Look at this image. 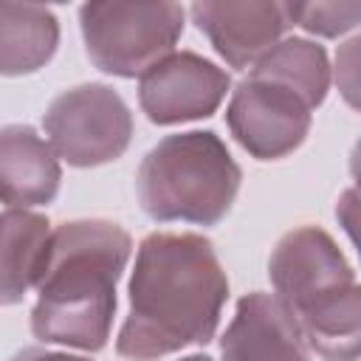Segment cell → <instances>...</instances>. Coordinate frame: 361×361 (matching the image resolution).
<instances>
[{"label": "cell", "instance_id": "obj_1", "mask_svg": "<svg viewBox=\"0 0 361 361\" xmlns=\"http://www.w3.org/2000/svg\"><path fill=\"white\" fill-rule=\"evenodd\" d=\"M226 299L228 276L209 237L152 231L135 251L116 353L127 361H161L203 347L220 327Z\"/></svg>", "mask_w": 361, "mask_h": 361}, {"label": "cell", "instance_id": "obj_2", "mask_svg": "<svg viewBox=\"0 0 361 361\" xmlns=\"http://www.w3.org/2000/svg\"><path fill=\"white\" fill-rule=\"evenodd\" d=\"M130 254V231L104 217L65 220L51 228L34 282V338L82 353L104 350L116 316V285Z\"/></svg>", "mask_w": 361, "mask_h": 361}, {"label": "cell", "instance_id": "obj_3", "mask_svg": "<svg viewBox=\"0 0 361 361\" xmlns=\"http://www.w3.org/2000/svg\"><path fill=\"white\" fill-rule=\"evenodd\" d=\"M274 296L324 361H355L361 344V288L338 243L319 226L285 231L268 259Z\"/></svg>", "mask_w": 361, "mask_h": 361}, {"label": "cell", "instance_id": "obj_4", "mask_svg": "<svg viewBox=\"0 0 361 361\" xmlns=\"http://www.w3.org/2000/svg\"><path fill=\"white\" fill-rule=\"evenodd\" d=\"M243 169L214 130L164 135L138 164L135 195L152 223L217 226L234 206Z\"/></svg>", "mask_w": 361, "mask_h": 361}, {"label": "cell", "instance_id": "obj_5", "mask_svg": "<svg viewBox=\"0 0 361 361\" xmlns=\"http://www.w3.org/2000/svg\"><path fill=\"white\" fill-rule=\"evenodd\" d=\"M186 8L180 3H85L79 28L85 54L102 73L141 79L169 56L183 34Z\"/></svg>", "mask_w": 361, "mask_h": 361}, {"label": "cell", "instance_id": "obj_6", "mask_svg": "<svg viewBox=\"0 0 361 361\" xmlns=\"http://www.w3.org/2000/svg\"><path fill=\"white\" fill-rule=\"evenodd\" d=\"M45 141L54 155L76 169L118 161L133 141V110L104 82L62 90L42 113Z\"/></svg>", "mask_w": 361, "mask_h": 361}, {"label": "cell", "instance_id": "obj_7", "mask_svg": "<svg viewBox=\"0 0 361 361\" xmlns=\"http://www.w3.org/2000/svg\"><path fill=\"white\" fill-rule=\"evenodd\" d=\"M231 138L257 161H279L299 149L310 133L313 110L290 87L248 73L228 96Z\"/></svg>", "mask_w": 361, "mask_h": 361}, {"label": "cell", "instance_id": "obj_8", "mask_svg": "<svg viewBox=\"0 0 361 361\" xmlns=\"http://www.w3.org/2000/svg\"><path fill=\"white\" fill-rule=\"evenodd\" d=\"M228 93V71L195 51H172L138 79L141 113L158 127L209 118Z\"/></svg>", "mask_w": 361, "mask_h": 361}, {"label": "cell", "instance_id": "obj_9", "mask_svg": "<svg viewBox=\"0 0 361 361\" xmlns=\"http://www.w3.org/2000/svg\"><path fill=\"white\" fill-rule=\"evenodd\" d=\"M195 28L234 71L254 68L293 28L279 0H200L189 6Z\"/></svg>", "mask_w": 361, "mask_h": 361}, {"label": "cell", "instance_id": "obj_10", "mask_svg": "<svg viewBox=\"0 0 361 361\" xmlns=\"http://www.w3.org/2000/svg\"><path fill=\"white\" fill-rule=\"evenodd\" d=\"M220 361H313L299 327L274 293L251 290L237 299L220 336Z\"/></svg>", "mask_w": 361, "mask_h": 361}, {"label": "cell", "instance_id": "obj_11", "mask_svg": "<svg viewBox=\"0 0 361 361\" xmlns=\"http://www.w3.org/2000/svg\"><path fill=\"white\" fill-rule=\"evenodd\" d=\"M62 166L51 144L31 124L0 127V203L37 209L56 200Z\"/></svg>", "mask_w": 361, "mask_h": 361}, {"label": "cell", "instance_id": "obj_12", "mask_svg": "<svg viewBox=\"0 0 361 361\" xmlns=\"http://www.w3.org/2000/svg\"><path fill=\"white\" fill-rule=\"evenodd\" d=\"M51 220L34 209L0 212V307L20 305L34 288Z\"/></svg>", "mask_w": 361, "mask_h": 361}, {"label": "cell", "instance_id": "obj_13", "mask_svg": "<svg viewBox=\"0 0 361 361\" xmlns=\"http://www.w3.org/2000/svg\"><path fill=\"white\" fill-rule=\"evenodd\" d=\"M59 48V20L45 6L0 3V76L42 71Z\"/></svg>", "mask_w": 361, "mask_h": 361}, {"label": "cell", "instance_id": "obj_14", "mask_svg": "<svg viewBox=\"0 0 361 361\" xmlns=\"http://www.w3.org/2000/svg\"><path fill=\"white\" fill-rule=\"evenodd\" d=\"M248 73H257V76H265V79H274L290 87L307 102L313 113L316 107L324 104L330 82H333V68H330L324 45L307 37H285L254 68H248Z\"/></svg>", "mask_w": 361, "mask_h": 361}, {"label": "cell", "instance_id": "obj_15", "mask_svg": "<svg viewBox=\"0 0 361 361\" xmlns=\"http://www.w3.org/2000/svg\"><path fill=\"white\" fill-rule=\"evenodd\" d=\"M290 23L299 25L305 34L336 39L347 31H353L361 20V3L358 0H327V3H288Z\"/></svg>", "mask_w": 361, "mask_h": 361}, {"label": "cell", "instance_id": "obj_16", "mask_svg": "<svg viewBox=\"0 0 361 361\" xmlns=\"http://www.w3.org/2000/svg\"><path fill=\"white\" fill-rule=\"evenodd\" d=\"M6 361H93L90 355H76V353H65V350H48V347H25L20 353H14Z\"/></svg>", "mask_w": 361, "mask_h": 361}, {"label": "cell", "instance_id": "obj_17", "mask_svg": "<svg viewBox=\"0 0 361 361\" xmlns=\"http://www.w3.org/2000/svg\"><path fill=\"white\" fill-rule=\"evenodd\" d=\"M178 361H214L212 355H203V353H195V355H183V358H178Z\"/></svg>", "mask_w": 361, "mask_h": 361}]
</instances>
